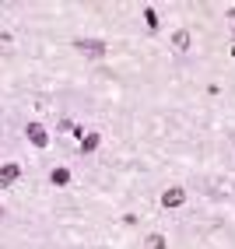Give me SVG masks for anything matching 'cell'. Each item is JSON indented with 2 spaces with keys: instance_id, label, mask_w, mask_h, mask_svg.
Wrapping results in <instances>:
<instances>
[{
  "instance_id": "6da1fadb",
  "label": "cell",
  "mask_w": 235,
  "mask_h": 249,
  "mask_svg": "<svg viewBox=\"0 0 235 249\" xmlns=\"http://www.w3.org/2000/svg\"><path fill=\"white\" fill-rule=\"evenodd\" d=\"M25 134H28V141L36 144V147H46V144H49V134H46V126H42V123H28Z\"/></svg>"
},
{
  "instance_id": "7a4b0ae2",
  "label": "cell",
  "mask_w": 235,
  "mask_h": 249,
  "mask_svg": "<svg viewBox=\"0 0 235 249\" xmlns=\"http://www.w3.org/2000/svg\"><path fill=\"white\" fill-rule=\"evenodd\" d=\"M77 49H81L85 56H102V53H106V42H102V39H81Z\"/></svg>"
},
{
  "instance_id": "3957f363",
  "label": "cell",
  "mask_w": 235,
  "mask_h": 249,
  "mask_svg": "<svg viewBox=\"0 0 235 249\" xmlns=\"http://www.w3.org/2000/svg\"><path fill=\"white\" fill-rule=\"evenodd\" d=\"M182 200H186V190H182V186H172V190L162 193V204L165 207H182Z\"/></svg>"
},
{
  "instance_id": "277c9868",
  "label": "cell",
  "mask_w": 235,
  "mask_h": 249,
  "mask_svg": "<svg viewBox=\"0 0 235 249\" xmlns=\"http://www.w3.org/2000/svg\"><path fill=\"white\" fill-rule=\"evenodd\" d=\"M18 176H21V169H18L14 161L0 165V186H11V182H18Z\"/></svg>"
},
{
  "instance_id": "5b68a950",
  "label": "cell",
  "mask_w": 235,
  "mask_h": 249,
  "mask_svg": "<svg viewBox=\"0 0 235 249\" xmlns=\"http://www.w3.org/2000/svg\"><path fill=\"white\" fill-rule=\"evenodd\" d=\"M190 42H193L190 28H179V32H172V46L179 49V53H186V49H190Z\"/></svg>"
},
{
  "instance_id": "8992f818",
  "label": "cell",
  "mask_w": 235,
  "mask_h": 249,
  "mask_svg": "<svg viewBox=\"0 0 235 249\" xmlns=\"http://www.w3.org/2000/svg\"><path fill=\"white\" fill-rule=\"evenodd\" d=\"M144 249H165V235H158V231H151V235L144 239Z\"/></svg>"
},
{
  "instance_id": "52a82bcc",
  "label": "cell",
  "mask_w": 235,
  "mask_h": 249,
  "mask_svg": "<svg viewBox=\"0 0 235 249\" xmlns=\"http://www.w3.org/2000/svg\"><path fill=\"white\" fill-rule=\"evenodd\" d=\"M49 179H53V186H67V182H71V172H67V169H53Z\"/></svg>"
},
{
  "instance_id": "ba28073f",
  "label": "cell",
  "mask_w": 235,
  "mask_h": 249,
  "mask_svg": "<svg viewBox=\"0 0 235 249\" xmlns=\"http://www.w3.org/2000/svg\"><path fill=\"white\" fill-rule=\"evenodd\" d=\"M98 141H102L98 134H88V137H81V151H95V147H98Z\"/></svg>"
},
{
  "instance_id": "9c48e42d",
  "label": "cell",
  "mask_w": 235,
  "mask_h": 249,
  "mask_svg": "<svg viewBox=\"0 0 235 249\" xmlns=\"http://www.w3.org/2000/svg\"><path fill=\"white\" fill-rule=\"evenodd\" d=\"M144 21H147V28H158V14L147 7V11H144Z\"/></svg>"
},
{
  "instance_id": "30bf717a",
  "label": "cell",
  "mask_w": 235,
  "mask_h": 249,
  "mask_svg": "<svg viewBox=\"0 0 235 249\" xmlns=\"http://www.w3.org/2000/svg\"><path fill=\"white\" fill-rule=\"evenodd\" d=\"M0 214H4V211H0Z\"/></svg>"
}]
</instances>
